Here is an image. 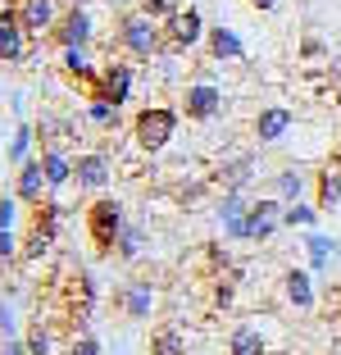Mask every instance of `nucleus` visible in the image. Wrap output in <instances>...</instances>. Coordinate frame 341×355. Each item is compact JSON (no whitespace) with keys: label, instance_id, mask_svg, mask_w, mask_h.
I'll return each instance as SVG.
<instances>
[{"label":"nucleus","instance_id":"obj_1","mask_svg":"<svg viewBox=\"0 0 341 355\" xmlns=\"http://www.w3.org/2000/svg\"><path fill=\"white\" fill-rule=\"evenodd\" d=\"M114 46L123 51V60L150 64V60H159V55L168 51L164 23H155L141 5H137V10H119V19H114Z\"/></svg>","mask_w":341,"mask_h":355},{"label":"nucleus","instance_id":"obj_2","mask_svg":"<svg viewBox=\"0 0 341 355\" xmlns=\"http://www.w3.org/2000/svg\"><path fill=\"white\" fill-rule=\"evenodd\" d=\"M177 123H182V110L173 105H141L132 114V141L141 155H159L168 150V141L177 137Z\"/></svg>","mask_w":341,"mask_h":355},{"label":"nucleus","instance_id":"obj_3","mask_svg":"<svg viewBox=\"0 0 341 355\" xmlns=\"http://www.w3.org/2000/svg\"><path fill=\"white\" fill-rule=\"evenodd\" d=\"M128 228V209L119 196H96L91 209H87V237H91V246L100 255H114V241H119V232Z\"/></svg>","mask_w":341,"mask_h":355},{"label":"nucleus","instance_id":"obj_4","mask_svg":"<svg viewBox=\"0 0 341 355\" xmlns=\"http://www.w3.org/2000/svg\"><path fill=\"white\" fill-rule=\"evenodd\" d=\"M205 37H209V23L196 5H177V14L164 23V42L173 55H191L196 46H205Z\"/></svg>","mask_w":341,"mask_h":355},{"label":"nucleus","instance_id":"obj_5","mask_svg":"<svg viewBox=\"0 0 341 355\" xmlns=\"http://www.w3.org/2000/svg\"><path fill=\"white\" fill-rule=\"evenodd\" d=\"M55 237H60V205H55V200L32 205V223H28V232H23V260L51 255Z\"/></svg>","mask_w":341,"mask_h":355},{"label":"nucleus","instance_id":"obj_6","mask_svg":"<svg viewBox=\"0 0 341 355\" xmlns=\"http://www.w3.org/2000/svg\"><path fill=\"white\" fill-rule=\"evenodd\" d=\"M155 305H159V292H155V282H146V278H132L114 292V310L123 314L128 324H146L155 314Z\"/></svg>","mask_w":341,"mask_h":355},{"label":"nucleus","instance_id":"obj_7","mask_svg":"<svg viewBox=\"0 0 341 355\" xmlns=\"http://www.w3.org/2000/svg\"><path fill=\"white\" fill-rule=\"evenodd\" d=\"M132 87H137L132 60H110V64L100 69V78H96V92H91V96H105L110 105H119V110H123V105L132 101Z\"/></svg>","mask_w":341,"mask_h":355},{"label":"nucleus","instance_id":"obj_8","mask_svg":"<svg viewBox=\"0 0 341 355\" xmlns=\"http://www.w3.org/2000/svg\"><path fill=\"white\" fill-rule=\"evenodd\" d=\"M282 214H287V205H282L278 196L250 200V209H246V241H269L278 228H287V223H282Z\"/></svg>","mask_w":341,"mask_h":355},{"label":"nucleus","instance_id":"obj_9","mask_svg":"<svg viewBox=\"0 0 341 355\" xmlns=\"http://www.w3.org/2000/svg\"><path fill=\"white\" fill-rule=\"evenodd\" d=\"M177 105H182V114L191 123H209V119L223 114V92H218V83H186Z\"/></svg>","mask_w":341,"mask_h":355},{"label":"nucleus","instance_id":"obj_10","mask_svg":"<svg viewBox=\"0 0 341 355\" xmlns=\"http://www.w3.org/2000/svg\"><path fill=\"white\" fill-rule=\"evenodd\" d=\"M28 46H32V37L23 28L19 10L14 5H0V64H23L28 60Z\"/></svg>","mask_w":341,"mask_h":355},{"label":"nucleus","instance_id":"obj_11","mask_svg":"<svg viewBox=\"0 0 341 355\" xmlns=\"http://www.w3.org/2000/svg\"><path fill=\"white\" fill-rule=\"evenodd\" d=\"M114 178V159L105 150H82V155H73V182L82 191H105Z\"/></svg>","mask_w":341,"mask_h":355},{"label":"nucleus","instance_id":"obj_12","mask_svg":"<svg viewBox=\"0 0 341 355\" xmlns=\"http://www.w3.org/2000/svg\"><path fill=\"white\" fill-rule=\"evenodd\" d=\"M246 209H250V191H223L218 196L214 219L227 241H246Z\"/></svg>","mask_w":341,"mask_h":355},{"label":"nucleus","instance_id":"obj_13","mask_svg":"<svg viewBox=\"0 0 341 355\" xmlns=\"http://www.w3.org/2000/svg\"><path fill=\"white\" fill-rule=\"evenodd\" d=\"M291 128H296V114H291L287 105H264L255 114V123H250V132H255L259 146H278V141H287Z\"/></svg>","mask_w":341,"mask_h":355},{"label":"nucleus","instance_id":"obj_14","mask_svg":"<svg viewBox=\"0 0 341 355\" xmlns=\"http://www.w3.org/2000/svg\"><path fill=\"white\" fill-rule=\"evenodd\" d=\"M60 46H91L96 42V19H91V10L87 5H69L64 10V19H60V28L51 32Z\"/></svg>","mask_w":341,"mask_h":355},{"label":"nucleus","instance_id":"obj_15","mask_svg":"<svg viewBox=\"0 0 341 355\" xmlns=\"http://www.w3.org/2000/svg\"><path fill=\"white\" fill-rule=\"evenodd\" d=\"M23 19V28H28V37H51L55 28H60L64 10H60V0H19L14 5Z\"/></svg>","mask_w":341,"mask_h":355},{"label":"nucleus","instance_id":"obj_16","mask_svg":"<svg viewBox=\"0 0 341 355\" xmlns=\"http://www.w3.org/2000/svg\"><path fill=\"white\" fill-rule=\"evenodd\" d=\"M14 196H19L23 205H42V200H51V187H46L42 155H32L28 164H19V168H14Z\"/></svg>","mask_w":341,"mask_h":355},{"label":"nucleus","instance_id":"obj_17","mask_svg":"<svg viewBox=\"0 0 341 355\" xmlns=\"http://www.w3.org/2000/svg\"><path fill=\"white\" fill-rule=\"evenodd\" d=\"M269 187H273V196H278L282 205H291V200H305L314 191V173L305 164H287V168H278V173L269 178Z\"/></svg>","mask_w":341,"mask_h":355},{"label":"nucleus","instance_id":"obj_18","mask_svg":"<svg viewBox=\"0 0 341 355\" xmlns=\"http://www.w3.org/2000/svg\"><path fill=\"white\" fill-rule=\"evenodd\" d=\"M282 296L296 314H314L319 305V287H314V273L310 269H287L282 273Z\"/></svg>","mask_w":341,"mask_h":355},{"label":"nucleus","instance_id":"obj_19","mask_svg":"<svg viewBox=\"0 0 341 355\" xmlns=\"http://www.w3.org/2000/svg\"><path fill=\"white\" fill-rule=\"evenodd\" d=\"M300 251L310 260V273H328L332 260H337V251H341V241L328 237L323 228H310V232H300Z\"/></svg>","mask_w":341,"mask_h":355},{"label":"nucleus","instance_id":"obj_20","mask_svg":"<svg viewBox=\"0 0 341 355\" xmlns=\"http://www.w3.org/2000/svg\"><path fill=\"white\" fill-rule=\"evenodd\" d=\"M255 150H246V155H232L223 159V164L214 168V182L223 191H250V182H255Z\"/></svg>","mask_w":341,"mask_h":355},{"label":"nucleus","instance_id":"obj_21","mask_svg":"<svg viewBox=\"0 0 341 355\" xmlns=\"http://www.w3.org/2000/svg\"><path fill=\"white\" fill-rule=\"evenodd\" d=\"M205 51H209V60L214 64H241L246 60V42H241V32L237 28H209V37H205Z\"/></svg>","mask_w":341,"mask_h":355},{"label":"nucleus","instance_id":"obj_22","mask_svg":"<svg viewBox=\"0 0 341 355\" xmlns=\"http://www.w3.org/2000/svg\"><path fill=\"white\" fill-rule=\"evenodd\" d=\"M42 168H46V187H51V196H60V191L73 182L69 146H42Z\"/></svg>","mask_w":341,"mask_h":355},{"label":"nucleus","instance_id":"obj_23","mask_svg":"<svg viewBox=\"0 0 341 355\" xmlns=\"http://www.w3.org/2000/svg\"><path fill=\"white\" fill-rule=\"evenodd\" d=\"M64 73H69L73 83H82L87 92H96L100 69L91 64V46H64Z\"/></svg>","mask_w":341,"mask_h":355},{"label":"nucleus","instance_id":"obj_24","mask_svg":"<svg viewBox=\"0 0 341 355\" xmlns=\"http://www.w3.org/2000/svg\"><path fill=\"white\" fill-rule=\"evenodd\" d=\"M227 355H269V337L255 324H237L227 337Z\"/></svg>","mask_w":341,"mask_h":355},{"label":"nucleus","instance_id":"obj_25","mask_svg":"<svg viewBox=\"0 0 341 355\" xmlns=\"http://www.w3.org/2000/svg\"><path fill=\"white\" fill-rule=\"evenodd\" d=\"M314 205H319L323 214L341 205V168L337 164H328V168L314 173Z\"/></svg>","mask_w":341,"mask_h":355},{"label":"nucleus","instance_id":"obj_26","mask_svg":"<svg viewBox=\"0 0 341 355\" xmlns=\"http://www.w3.org/2000/svg\"><path fill=\"white\" fill-rule=\"evenodd\" d=\"M23 346H28V355H60V333L46 319H32L23 333Z\"/></svg>","mask_w":341,"mask_h":355},{"label":"nucleus","instance_id":"obj_27","mask_svg":"<svg viewBox=\"0 0 341 355\" xmlns=\"http://www.w3.org/2000/svg\"><path fill=\"white\" fill-rule=\"evenodd\" d=\"M32 146H37V123H32V119H19V128H14V137H10V150H5L10 168L28 164V159H32Z\"/></svg>","mask_w":341,"mask_h":355},{"label":"nucleus","instance_id":"obj_28","mask_svg":"<svg viewBox=\"0 0 341 355\" xmlns=\"http://www.w3.org/2000/svg\"><path fill=\"white\" fill-rule=\"evenodd\" d=\"M146 255V228L141 223L128 219V228L119 232V241H114V260H123V264H137Z\"/></svg>","mask_w":341,"mask_h":355},{"label":"nucleus","instance_id":"obj_29","mask_svg":"<svg viewBox=\"0 0 341 355\" xmlns=\"http://www.w3.org/2000/svg\"><path fill=\"white\" fill-rule=\"evenodd\" d=\"M319 219H323V209L314 205V200H291L287 214H282V223H287V228H300V232L319 228Z\"/></svg>","mask_w":341,"mask_h":355},{"label":"nucleus","instance_id":"obj_30","mask_svg":"<svg viewBox=\"0 0 341 355\" xmlns=\"http://www.w3.org/2000/svg\"><path fill=\"white\" fill-rule=\"evenodd\" d=\"M82 119H87V123H96V128H105V132H114V128H119V105H110L105 96H87Z\"/></svg>","mask_w":341,"mask_h":355},{"label":"nucleus","instance_id":"obj_31","mask_svg":"<svg viewBox=\"0 0 341 355\" xmlns=\"http://www.w3.org/2000/svg\"><path fill=\"white\" fill-rule=\"evenodd\" d=\"M150 355H186V342L177 328H155V337H150Z\"/></svg>","mask_w":341,"mask_h":355},{"label":"nucleus","instance_id":"obj_32","mask_svg":"<svg viewBox=\"0 0 341 355\" xmlns=\"http://www.w3.org/2000/svg\"><path fill=\"white\" fill-rule=\"evenodd\" d=\"M19 205L23 200L14 191H0V228L5 232H19Z\"/></svg>","mask_w":341,"mask_h":355},{"label":"nucleus","instance_id":"obj_33","mask_svg":"<svg viewBox=\"0 0 341 355\" xmlns=\"http://www.w3.org/2000/svg\"><path fill=\"white\" fill-rule=\"evenodd\" d=\"M19 260H23V237H19V232H5V228H0V264L10 269V264H19Z\"/></svg>","mask_w":341,"mask_h":355},{"label":"nucleus","instance_id":"obj_34","mask_svg":"<svg viewBox=\"0 0 341 355\" xmlns=\"http://www.w3.org/2000/svg\"><path fill=\"white\" fill-rule=\"evenodd\" d=\"M64 355H100V337L96 333H73V342L64 346Z\"/></svg>","mask_w":341,"mask_h":355},{"label":"nucleus","instance_id":"obj_35","mask_svg":"<svg viewBox=\"0 0 341 355\" xmlns=\"http://www.w3.org/2000/svg\"><path fill=\"white\" fill-rule=\"evenodd\" d=\"M0 337H23L19 333V314H14V301L0 296Z\"/></svg>","mask_w":341,"mask_h":355},{"label":"nucleus","instance_id":"obj_36","mask_svg":"<svg viewBox=\"0 0 341 355\" xmlns=\"http://www.w3.org/2000/svg\"><path fill=\"white\" fill-rule=\"evenodd\" d=\"M141 10L150 14L155 23H168V19L177 14V5H173V0H141Z\"/></svg>","mask_w":341,"mask_h":355},{"label":"nucleus","instance_id":"obj_37","mask_svg":"<svg viewBox=\"0 0 341 355\" xmlns=\"http://www.w3.org/2000/svg\"><path fill=\"white\" fill-rule=\"evenodd\" d=\"M232 296H237V282H232V278H218V292H214V305H232Z\"/></svg>","mask_w":341,"mask_h":355},{"label":"nucleus","instance_id":"obj_38","mask_svg":"<svg viewBox=\"0 0 341 355\" xmlns=\"http://www.w3.org/2000/svg\"><path fill=\"white\" fill-rule=\"evenodd\" d=\"M0 355H28L23 337H0Z\"/></svg>","mask_w":341,"mask_h":355},{"label":"nucleus","instance_id":"obj_39","mask_svg":"<svg viewBox=\"0 0 341 355\" xmlns=\"http://www.w3.org/2000/svg\"><path fill=\"white\" fill-rule=\"evenodd\" d=\"M300 55H305V60H319V55H323V42H319V37H305V42H300Z\"/></svg>","mask_w":341,"mask_h":355},{"label":"nucleus","instance_id":"obj_40","mask_svg":"<svg viewBox=\"0 0 341 355\" xmlns=\"http://www.w3.org/2000/svg\"><path fill=\"white\" fill-rule=\"evenodd\" d=\"M250 10H259V14H273V10H282V0H246Z\"/></svg>","mask_w":341,"mask_h":355},{"label":"nucleus","instance_id":"obj_41","mask_svg":"<svg viewBox=\"0 0 341 355\" xmlns=\"http://www.w3.org/2000/svg\"><path fill=\"white\" fill-rule=\"evenodd\" d=\"M332 96H337V105H341V69H332Z\"/></svg>","mask_w":341,"mask_h":355},{"label":"nucleus","instance_id":"obj_42","mask_svg":"<svg viewBox=\"0 0 341 355\" xmlns=\"http://www.w3.org/2000/svg\"><path fill=\"white\" fill-rule=\"evenodd\" d=\"M110 5H119V10H137L141 0H110Z\"/></svg>","mask_w":341,"mask_h":355},{"label":"nucleus","instance_id":"obj_43","mask_svg":"<svg viewBox=\"0 0 341 355\" xmlns=\"http://www.w3.org/2000/svg\"><path fill=\"white\" fill-rule=\"evenodd\" d=\"M0 5H5V0H0Z\"/></svg>","mask_w":341,"mask_h":355}]
</instances>
